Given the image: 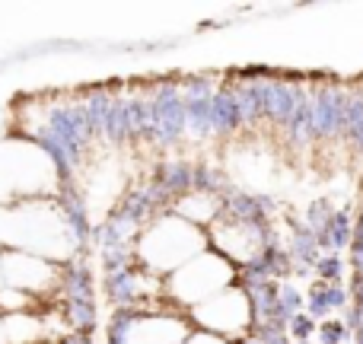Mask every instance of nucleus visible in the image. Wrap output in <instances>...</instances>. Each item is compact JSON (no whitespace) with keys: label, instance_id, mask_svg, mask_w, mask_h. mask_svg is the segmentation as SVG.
I'll return each mask as SVG.
<instances>
[{"label":"nucleus","instance_id":"f257e3e1","mask_svg":"<svg viewBox=\"0 0 363 344\" xmlns=\"http://www.w3.org/2000/svg\"><path fill=\"white\" fill-rule=\"evenodd\" d=\"M201 252H207V236L182 217L160 220L138 239V255L150 271H179Z\"/></svg>","mask_w":363,"mask_h":344},{"label":"nucleus","instance_id":"f03ea898","mask_svg":"<svg viewBox=\"0 0 363 344\" xmlns=\"http://www.w3.org/2000/svg\"><path fill=\"white\" fill-rule=\"evenodd\" d=\"M226 287H233V265L226 262L220 252L217 255H213V252H201L198 258H191V262L182 265L179 271H172L169 284H166L172 300L188 309L201 306L204 300L217 296L220 290H226Z\"/></svg>","mask_w":363,"mask_h":344},{"label":"nucleus","instance_id":"7ed1b4c3","mask_svg":"<svg viewBox=\"0 0 363 344\" xmlns=\"http://www.w3.org/2000/svg\"><path fill=\"white\" fill-rule=\"evenodd\" d=\"M191 319L198 326V332L233 338V335H242L252 326V303L239 287H226L217 296L204 300L201 306H194Z\"/></svg>","mask_w":363,"mask_h":344},{"label":"nucleus","instance_id":"20e7f679","mask_svg":"<svg viewBox=\"0 0 363 344\" xmlns=\"http://www.w3.org/2000/svg\"><path fill=\"white\" fill-rule=\"evenodd\" d=\"M0 265H4V287L23 290V294L35 296V300L55 294V287L64 281L61 265L48 262L42 255H32V252L4 249L0 252Z\"/></svg>","mask_w":363,"mask_h":344},{"label":"nucleus","instance_id":"39448f33","mask_svg":"<svg viewBox=\"0 0 363 344\" xmlns=\"http://www.w3.org/2000/svg\"><path fill=\"white\" fill-rule=\"evenodd\" d=\"M188 335V319L172 313H128L112 328V344H185Z\"/></svg>","mask_w":363,"mask_h":344},{"label":"nucleus","instance_id":"423d86ee","mask_svg":"<svg viewBox=\"0 0 363 344\" xmlns=\"http://www.w3.org/2000/svg\"><path fill=\"white\" fill-rule=\"evenodd\" d=\"M0 344H6V332H4V316H0Z\"/></svg>","mask_w":363,"mask_h":344}]
</instances>
